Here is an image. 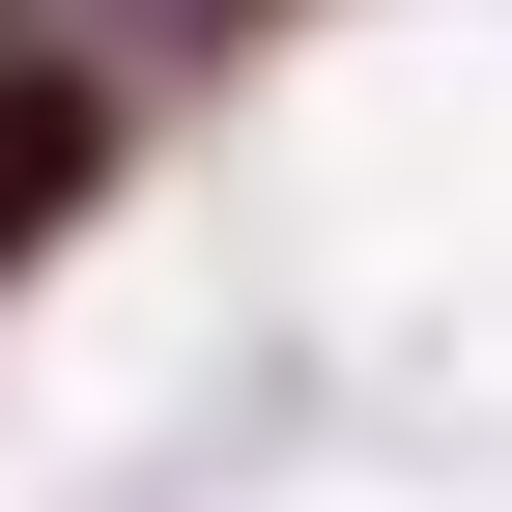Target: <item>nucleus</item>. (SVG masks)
<instances>
[{"label":"nucleus","mask_w":512,"mask_h":512,"mask_svg":"<svg viewBox=\"0 0 512 512\" xmlns=\"http://www.w3.org/2000/svg\"><path fill=\"white\" fill-rule=\"evenodd\" d=\"M86 171H114V57L86 29H0V285L86 228Z\"/></svg>","instance_id":"f257e3e1"}]
</instances>
